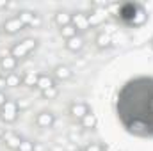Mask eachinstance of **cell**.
Wrapping results in <instances>:
<instances>
[{
    "mask_svg": "<svg viewBox=\"0 0 153 151\" xmlns=\"http://www.w3.org/2000/svg\"><path fill=\"white\" fill-rule=\"evenodd\" d=\"M116 115L130 135L153 137V76H135L119 89Z\"/></svg>",
    "mask_w": 153,
    "mask_h": 151,
    "instance_id": "obj_1",
    "label": "cell"
},
{
    "mask_svg": "<svg viewBox=\"0 0 153 151\" xmlns=\"http://www.w3.org/2000/svg\"><path fill=\"white\" fill-rule=\"evenodd\" d=\"M116 18L123 23V25H128V27H143L146 21H148V13L146 9L141 5V4H135V2H125L117 7V13H116Z\"/></svg>",
    "mask_w": 153,
    "mask_h": 151,
    "instance_id": "obj_2",
    "label": "cell"
},
{
    "mask_svg": "<svg viewBox=\"0 0 153 151\" xmlns=\"http://www.w3.org/2000/svg\"><path fill=\"white\" fill-rule=\"evenodd\" d=\"M39 41L34 38H25L22 39V41H18V43H14L11 48H9V53L16 59V61H22V59H27L36 48H38Z\"/></svg>",
    "mask_w": 153,
    "mask_h": 151,
    "instance_id": "obj_3",
    "label": "cell"
},
{
    "mask_svg": "<svg viewBox=\"0 0 153 151\" xmlns=\"http://www.w3.org/2000/svg\"><path fill=\"white\" fill-rule=\"evenodd\" d=\"M18 117H20V103L16 100H7L5 105L0 109V119L5 124H13L18 121Z\"/></svg>",
    "mask_w": 153,
    "mask_h": 151,
    "instance_id": "obj_4",
    "label": "cell"
},
{
    "mask_svg": "<svg viewBox=\"0 0 153 151\" xmlns=\"http://www.w3.org/2000/svg\"><path fill=\"white\" fill-rule=\"evenodd\" d=\"M16 16L25 23V27H32V29H39L41 27V23H43V18H41V14L38 13H34V11H30V9H20L18 13H16Z\"/></svg>",
    "mask_w": 153,
    "mask_h": 151,
    "instance_id": "obj_5",
    "label": "cell"
},
{
    "mask_svg": "<svg viewBox=\"0 0 153 151\" xmlns=\"http://www.w3.org/2000/svg\"><path fill=\"white\" fill-rule=\"evenodd\" d=\"M25 29V23L14 14V16H11V18H7L4 23H2V32L4 34H7V36H14V34H18L20 30H23Z\"/></svg>",
    "mask_w": 153,
    "mask_h": 151,
    "instance_id": "obj_6",
    "label": "cell"
},
{
    "mask_svg": "<svg viewBox=\"0 0 153 151\" xmlns=\"http://www.w3.org/2000/svg\"><path fill=\"white\" fill-rule=\"evenodd\" d=\"M18 62H20V61H16L11 53L2 55V57H0V73H4V76L9 75V73H14L16 68H18Z\"/></svg>",
    "mask_w": 153,
    "mask_h": 151,
    "instance_id": "obj_7",
    "label": "cell"
},
{
    "mask_svg": "<svg viewBox=\"0 0 153 151\" xmlns=\"http://www.w3.org/2000/svg\"><path fill=\"white\" fill-rule=\"evenodd\" d=\"M22 141H23V139H22L16 132H13V130H7V132L2 133V142L5 144V148H9V150H13V151H16L20 148Z\"/></svg>",
    "mask_w": 153,
    "mask_h": 151,
    "instance_id": "obj_8",
    "label": "cell"
},
{
    "mask_svg": "<svg viewBox=\"0 0 153 151\" xmlns=\"http://www.w3.org/2000/svg\"><path fill=\"white\" fill-rule=\"evenodd\" d=\"M89 112H91V107L87 103H84V101H73L70 105V114H71V117L76 119V121H82Z\"/></svg>",
    "mask_w": 153,
    "mask_h": 151,
    "instance_id": "obj_9",
    "label": "cell"
},
{
    "mask_svg": "<svg viewBox=\"0 0 153 151\" xmlns=\"http://www.w3.org/2000/svg\"><path fill=\"white\" fill-rule=\"evenodd\" d=\"M55 123V114L52 110H41L36 115V126L38 128H52Z\"/></svg>",
    "mask_w": 153,
    "mask_h": 151,
    "instance_id": "obj_10",
    "label": "cell"
},
{
    "mask_svg": "<svg viewBox=\"0 0 153 151\" xmlns=\"http://www.w3.org/2000/svg\"><path fill=\"white\" fill-rule=\"evenodd\" d=\"M71 25L76 29V32H85L89 30V20H87V14L85 13H73L71 14Z\"/></svg>",
    "mask_w": 153,
    "mask_h": 151,
    "instance_id": "obj_11",
    "label": "cell"
},
{
    "mask_svg": "<svg viewBox=\"0 0 153 151\" xmlns=\"http://www.w3.org/2000/svg\"><path fill=\"white\" fill-rule=\"evenodd\" d=\"M52 76H53L55 80H59V82H66V80H70V78L73 76V71H71L70 66H66V64H59V66L53 68Z\"/></svg>",
    "mask_w": 153,
    "mask_h": 151,
    "instance_id": "obj_12",
    "label": "cell"
},
{
    "mask_svg": "<svg viewBox=\"0 0 153 151\" xmlns=\"http://www.w3.org/2000/svg\"><path fill=\"white\" fill-rule=\"evenodd\" d=\"M94 43H96V46L100 50H107V48L112 46V36L109 32H105V30H100L96 34V38H94Z\"/></svg>",
    "mask_w": 153,
    "mask_h": 151,
    "instance_id": "obj_13",
    "label": "cell"
},
{
    "mask_svg": "<svg viewBox=\"0 0 153 151\" xmlns=\"http://www.w3.org/2000/svg\"><path fill=\"white\" fill-rule=\"evenodd\" d=\"M84 44H85V41H84V38H82L80 34H76V36H73V38L66 39V43H64L66 50H70V52H73V53L80 52V50L84 48Z\"/></svg>",
    "mask_w": 153,
    "mask_h": 151,
    "instance_id": "obj_14",
    "label": "cell"
},
{
    "mask_svg": "<svg viewBox=\"0 0 153 151\" xmlns=\"http://www.w3.org/2000/svg\"><path fill=\"white\" fill-rule=\"evenodd\" d=\"M50 87H55V78L52 75H48V73H39V80H38L36 89H39V93H41V91H46Z\"/></svg>",
    "mask_w": 153,
    "mask_h": 151,
    "instance_id": "obj_15",
    "label": "cell"
},
{
    "mask_svg": "<svg viewBox=\"0 0 153 151\" xmlns=\"http://www.w3.org/2000/svg\"><path fill=\"white\" fill-rule=\"evenodd\" d=\"M4 84L7 85V87H20V85H23V76L20 75V73H9V75L4 76Z\"/></svg>",
    "mask_w": 153,
    "mask_h": 151,
    "instance_id": "obj_16",
    "label": "cell"
},
{
    "mask_svg": "<svg viewBox=\"0 0 153 151\" xmlns=\"http://www.w3.org/2000/svg\"><path fill=\"white\" fill-rule=\"evenodd\" d=\"M53 21L57 23L59 29H61V27H66V25L71 23V13H68V11H59V13H55Z\"/></svg>",
    "mask_w": 153,
    "mask_h": 151,
    "instance_id": "obj_17",
    "label": "cell"
},
{
    "mask_svg": "<svg viewBox=\"0 0 153 151\" xmlns=\"http://www.w3.org/2000/svg\"><path fill=\"white\" fill-rule=\"evenodd\" d=\"M87 20H89V27H98L105 21V13L94 9V11H91V14H87Z\"/></svg>",
    "mask_w": 153,
    "mask_h": 151,
    "instance_id": "obj_18",
    "label": "cell"
},
{
    "mask_svg": "<svg viewBox=\"0 0 153 151\" xmlns=\"http://www.w3.org/2000/svg\"><path fill=\"white\" fill-rule=\"evenodd\" d=\"M80 126L85 128V130H94V128L98 126V117H96L93 112H89L82 121H80Z\"/></svg>",
    "mask_w": 153,
    "mask_h": 151,
    "instance_id": "obj_19",
    "label": "cell"
},
{
    "mask_svg": "<svg viewBox=\"0 0 153 151\" xmlns=\"http://www.w3.org/2000/svg\"><path fill=\"white\" fill-rule=\"evenodd\" d=\"M38 80H39L38 71H27V73L23 75V85H27V87H36V85H38Z\"/></svg>",
    "mask_w": 153,
    "mask_h": 151,
    "instance_id": "obj_20",
    "label": "cell"
},
{
    "mask_svg": "<svg viewBox=\"0 0 153 151\" xmlns=\"http://www.w3.org/2000/svg\"><path fill=\"white\" fill-rule=\"evenodd\" d=\"M59 34H61L64 39H70V38H73V36H76L78 32H76L75 27L70 23V25H66V27H61V29H59Z\"/></svg>",
    "mask_w": 153,
    "mask_h": 151,
    "instance_id": "obj_21",
    "label": "cell"
},
{
    "mask_svg": "<svg viewBox=\"0 0 153 151\" xmlns=\"http://www.w3.org/2000/svg\"><path fill=\"white\" fill-rule=\"evenodd\" d=\"M57 96H59L57 85H55V87H50V89H46V91H41V98H43V100H55Z\"/></svg>",
    "mask_w": 153,
    "mask_h": 151,
    "instance_id": "obj_22",
    "label": "cell"
},
{
    "mask_svg": "<svg viewBox=\"0 0 153 151\" xmlns=\"http://www.w3.org/2000/svg\"><path fill=\"white\" fill-rule=\"evenodd\" d=\"M16 151H34V142H32V141L23 139V141H22V144H20V148H18Z\"/></svg>",
    "mask_w": 153,
    "mask_h": 151,
    "instance_id": "obj_23",
    "label": "cell"
},
{
    "mask_svg": "<svg viewBox=\"0 0 153 151\" xmlns=\"http://www.w3.org/2000/svg\"><path fill=\"white\" fill-rule=\"evenodd\" d=\"M7 100H9V98H7V94H5V93H4V91L0 89V109H2L4 105H5V101H7Z\"/></svg>",
    "mask_w": 153,
    "mask_h": 151,
    "instance_id": "obj_24",
    "label": "cell"
},
{
    "mask_svg": "<svg viewBox=\"0 0 153 151\" xmlns=\"http://www.w3.org/2000/svg\"><path fill=\"white\" fill-rule=\"evenodd\" d=\"M102 151H119L114 144H102Z\"/></svg>",
    "mask_w": 153,
    "mask_h": 151,
    "instance_id": "obj_25",
    "label": "cell"
},
{
    "mask_svg": "<svg viewBox=\"0 0 153 151\" xmlns=\"http://www.w3.org/2000/svg\"><path fill=\"white\" fill-rule=\"evenodd\" d=\"M7 7V2H0V9H5Z\"/></svg>",
    "mask_w": 153,
    "mask_h": 151,
    "instance_id": "obj_26",
    "label": "cell"
},
{
    "mask_svg": "<svg viewBox=\"0 0 153 151\" xmlns=\"http://www.w3.org/2000/svg\"><path fill=\"white\" fill-rule=\"evenodd\" d=\"M78 151H85V148H84V150H78Z\"/></svg>",
    "mask_w": 153,
    "mask_h": 151,
    "instance_id": "obj_27",
    "label": "cell"
},
{
    "mask_svg": "<svg viewBox=\"0 0 153 151\" xmlns=\"http://www.w3.org/2000/svg\"><path fill=\"white\" fill-rule=\"evenodd\" d=\"M152 48H153V39H152Z\"/></svg>",
    "mask_w": 153,
    "mask_h": 151,
    "instance_id": "obj_28",
    "label": "cell"
},
{
    "mask_svg": "<svg viewBox=\"0 0 153 151\" xmlns=\"http://www.w3.org/2000/svg\"><path fill=\"white\" fill-rule=\"evenodd\" d=\"M0 36H2V29H0Z\"/></svg>",
    "mask_w": 153,
    "mask_h": 151,
    "instance_id": "obj_29",
    "label": "cell"
},
{
    "mask_svg": "<svg viewBox=\"0 0 153 151\" xmlns=\"http://www.w3.org/2000/svg\"><path fill=\"white\" fill-rule=\"evenodd\" d=\"M0 80H2V76H0Z\"/></svg>",
    "mask_w": 153,
    "mask_h": 151,
    "instance_id": "obj_30",
    "label": "cell"
},
{
    "mask_svg": "<svg viewBox=\"0 0 153 151\" xmlns=\"http://www.w3.org/2000/svg\"><path fill=\"white\" fill-rule=\"evenodd\" d=\"M100 151H102V150H100Z\"/></svg>",
    "mask_w": 153,
    "mask_h": 151,
    "instance_id": "obj_31",
    "label": "cell"
}]
</instances>
